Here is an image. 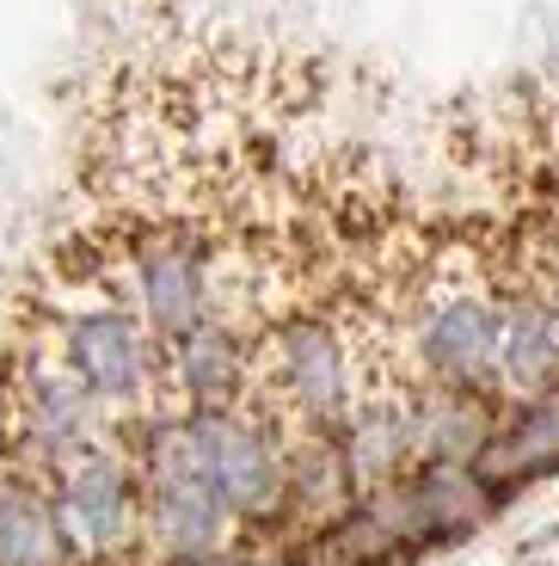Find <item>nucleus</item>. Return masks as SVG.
I'll return each mask as SVG.
<instances>
[{"label": "nucleus", "instance_id": "f257e3e1", "mask_svg": "<svg viewBox=\"0 0 559 566\" xmlns=\"http://www.w3.org/2000/svg\"><path fill=\"white\" fill-rule=\"evenodd\" d=\"M498 333H504L498 283L479 265H462V259L431 265V277L412 296L400 326L405 395L412 388H486V395H498Z\"/></svg>", "mask_w": 559, "mask_h": 566}, {"label": "nucleus", "instance_id": "f03ea898", "mask_svg": "<svg viewBox=\"0 0 559 566\" xmlns=\"http://www.w3.org/2000/svg\"><path fill=\"white\" fill-rule=\"evenodd\" d=\"M393 499H400V517L412 530V548H449V542L474 536L498 511V493L474 474V462H412L393 481Z\"/></svg>", "mask_w": 559, "mask_h": 566}, {"label": "nucleus", "instance_id": "7ed1b4c3", "mask_svg": "<svg viewBox=\"0 0 559 566\" xmlns=\"http://www.w3.org/2000/svg\"><path fill=\"white\" fill-rule=\"evenodd\" d=\"M474 474L498 493V505L517 499L523 486L559 474V382L529 395V400H517V412H504L492 424V438L474 455Z\"/></svg>", "mask_w": 559, "mask_h": 566}, {"label": "nucleus", "instance_id": "20e7f679", "mask_svg": "<svg viewBox=\"0 0 559 566\" xmlns=\"http://www.w3.org/2000/svg\"><path fill=\"white\" fill-rule=\"evenodd\" d=\"M504 333H498V395H541L559 382V314L529 277L498 283Z\"/></svg>", "mask_w": 559, "mask_h": 566}, {"label": "nucleus", "instance_id": "39448f33", "mask_svg": "<svg viewBox=\"0 0 559 566\" xmlns=\"http://www.w3.org/2000/svg\"><path fill=\"white\" fill-rule=\"evenodd\" d=\"M529 283L541 290L547 302H553V314H559V228H553V241H541V253H535Z\"/></svg>", "mask_w": 559, "mask_h": 566}, {"label": "nucleus", "instance_id": "423d86ee", "mask_svg": "<svg viewBox=\"0 0 559 566\" xmlns=\"http://www.w3.org/2000/svg\"><path fill=\"white\" fill-rule=\"evenodd\" d=\"M172 566H246V560H234L228 548H215V554H191V560H172Z\"/></svg>", "mask_w": 559, "mask_h": 566}, {"label": "nucleus", "instance_id": "0eeeda50", "mask_svg": "<svg viewBox=\"0 0 559 566\" xmlns=\"http://www.w3.org/2000/svg\"><path fill=\"white\" fill-rule=\"evenodd\" d=\"M246 566H302L295 554H259V560H246Z\"/></svg>", "mask_w": 559, "mask_h": 566}]
</instances>
